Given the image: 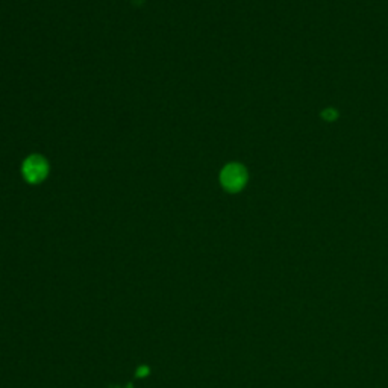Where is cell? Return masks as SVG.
Segmentation results:
<instances>
[{
  "instance_id": "obj_1",
  "label": "cell",
  "mask_w": 388,
  "mask_h": 388,
  "mask_svg": "<svg viewBox=\"0 0 388 388\" xmlns=\"http://www.w3.org/2000/svg\"><path fill=\"white\" fill-rule=\"evenodd\" d=\"M222 185L225 187L228 192H240L247 183V171L240 164H228V166L222 170L220 175Z\"/></svg>"
},
{
  "instance_id": "obj_2",
  "label": "cell",
  "mask_w": 388,
  "mask_h": 388,
  "mask_svg": "<svg viewBox=\"0 0 388 388\" xmlns=\"http://www.w3.org/2000/svg\"><path fill=\"white\" fill-rule=\"evenodd\" d=\"M49 164L47 161L40 157V155H32L23 162V176L29 180L31 184H38L47 176Z\"/></svg>"
},
{
  "instance_id": "obj_3",
  "label": "cell",
  "mask_w": 388,
  "mask_h": 388,
  "mask_svg": "<svg viewBox=\"0 0 388 388\" xmlns=\"http://www.w3.org/2000/svg\"><path fill=\"white\" fill-rule=\"evenodd\" d=\"M322 116H323L325 120H327V122H331V120L337 118V113H335V111L331 109V108H329V109H326V111H323Z\"/></svg>"
},
{
  "instance_id": "obj_4",
  "label": "cell",
  "mask_w": 388,
  "mask_h": 388,
  "mask_svg": "<svg viewBox=\"0 0 388 388\" xmlns=\"http://www.w3.org/2000/svg\"><path fill=\"white\" fill-rule=\"evenodd\" d=\"M149 373V368L148 367H141L140 370H138V376H144V375H148Z\"/></svg>"
}]
</instances>
